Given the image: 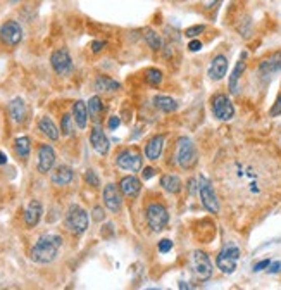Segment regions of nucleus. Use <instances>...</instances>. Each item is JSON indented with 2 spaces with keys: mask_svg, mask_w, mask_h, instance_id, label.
<instances>
[{
  "mask_svg": "<svg viewBox=\"0 0 281 290\" xmlns=\"http://www.w3.org/2000/svg\"><path fill=\"white\" fill-rule=\"evenodd\" d=\"M226 202H238L250 211L276 202L281 190V161L259 145L242 147L218 169Z\"/></svg>",
  "mask_w": 281,
  "mask_h": 290,
  "instance_id": "1",
  "label": "nucleus"
},
{
  "mask_svg": "<svg viewBox=\"0 0 281 290\" xmlns=\"http://www.w3.org/2000/svg\"><path fill=\"white\" fill-rule=\"evenodd\" d=\"M62 245V237L55 235V233H47L38 238V242L29 250V258L31 261L38 264L52 263L57 258V252Z\"/></svg>",
  "mask_w": 281,
  "mask_h": 290,
  "instance_id": "2",
  "label": "nucleus"
},
{
  "mask_svg": "<svg viewBox=\"0 0 281 290\" xmlns=\"http://www.w3.org/2000/svg\"><path fill=\"white\" fill-rule=\"evenodd\" d=\"M176 161L180 164L181 169L188 171V169H193L195 164L198 161V154H197V147L191 142L188 136H180L176 143Z\"/></svg>",
  "mask_w": 281,
  "mask_h": 290,
  "instance_id": "3",
  "label": "nucleus"
},
{
  "mask_svg": "<svg viewBox=\"0 0 281 290\" xmlns=\"http://www.w3.org/2000/svg\"><path fill=\"white\" fill-rule=\"evenodd\" d=\"M88 223H90V220H88L87 211H85L82 206H78V204L69 206V209H67L66 212V218H64V225H66V228L69 230L71 233L82 235V233L87 232Z\"/></svg>",
  "mask_w": 281,
  "mask_h": 290,
  "instance_id": "4",
  "label": "nucleus"
},
{
  "mask_svg": "<svg viewBox=\"0 0 281 290\" xmlns=\"http://www.w3.org/2000/svg\"><path fill=\"white\" fill-rule=\"evenodd\" d=\"M190 270L197 281H207L212 276V264L209 256L202 250H193L190 254Z\"/></svg>",
  "mask_w": 281,
  "mask_h": 290,
  "instance_id": "5",
  "label": "nucleus"
},
{
  "mask_svg": "<svg viewBox=\"0 0 281 290\" xmlns=\"http://www.w3.org/2000/svg\"><path fill=\"white\" fill-rule=\"evenodd\" d=\"M240 247L236 244H233V242H229L223 247V249L219 250L218 254V259H216V264H218V268L223 273H226V275H231L233 271L236 270V264H238V259H240Z\"/></svg>",
  "mask_w": 281,
  "mask_h": 290,
  "instance_id": "6",
  "label": "nucleus"
},
{
  "mask_svg": "<svg viewBox=\"0 0 281 290\" xmlns=\"http://www.w3.org/2000/svg\"><path fill=\"white\" fill-rule=\"evenodd\" d=\"M198 195H200V200H202L204 207L207 209L209 212L212 214H218L219 212V199L216 195V190L212 187V183L207 180L206 176H200L198 178Z\"/></svg>",
  "mask_w": 281,
  "mask_h": 290,
  "instance_id": "7",
  "label": "nucleus"
},
{
  "mask_svg": "<svg viewBox=\"0 0 281 290\" xmlns=\"http://www.w3.org/2000/svg\"><path fill=\"white\" fill-rule=\"evenodd\" d=\"M147 223L154 232H160L168 227L169 212L163 204H150L147 207Z\"/></svg>",
  "mask_w": 281,
  "mask_h": 290,
  "instance_id": "8",
  "label": "nucleus"
},
{
  "mask_svg": "<svg viewBox=\"0 0 281 290\" xmlns=\"http://www.w3.org/2000/svg\"><path fill=\"white\" fill-rule=\"evenodd\" d=\"M142 154H140L136 149H125L121 151L116 157V164L117 168L125 169V171H131V173H136L142 169Z\"/></svg>",
  "mask_w": 281,
  "mask_h": 290,
  "instance_id": "9",
  "label": "nucleus"
},
{
  "mask_svg": "<svg viewBox=\"0 0 281 290\" xmlns=\"http://www.w3.org/2000/svg\"><path fill=\"white\" fill-rule=\"evenodd\" d=\"M23 40V28L18 21L9 19L0 26V42L7 47H16Z\"/></svg>",
  "mask_w": 281,
  "mask_h": 290,
  "instance_id": "10",
  "label": "nucleus"
},
{
  "mask_svg": "<svg viewBox=\"0 0 281 290\" xmlns=\"http://www.w3.org/2000/svg\"><path fill=\"white\" fill-rule=\"evenodd\" d=\"M211 107L212 114L218 119H221V121H229V119L235 116V107H233L229 97L224 95V93H218V95L212 97Z\"/></svg>",
  "mask_w": 281,
  "mask_h": 290,
  "instance_id": "11",
  "label": "nucleus"
},
{
  "mask_svg": "<svg viewBox=\"0 0 281 290\" xmlns=\"http://www.w3.org/2000/svg\"><path fill=\"white\" fill-rule=\"evenodd\" d=\"M50 64H52V69L59 76H67L73 71V59H71L67 49L54 50L52 55H50Z\"/></svg>",
  "mask_w": 281,
  "mask_h": 290,
  "instance_id": "12",
  "label": "nucleus"
},
{
  "mask_svg": "<svg viewBox=\"0 0 281 290\" xmlns=\"http://www.w3.org/2000/svg\"><path fill=\"white\" fill-rule=\"evenodd\" d=\"M55 164V152L50 145L42 143L38 149V171L40 173H49Z\"/></svg>",
  "mask_w": 281,
  "mask_h": 290,
  "instance_id": "13",
  "label": "nucleus"
},
{
  "mask_svg": "<svg viewBox=\"0 0 281 290\" xmlns=\"http://www.w3.org/2000/svg\"><path fill=\"white\" fill-rule=\"evenodd\" d=\"M279 71H281V50L267 55L259 64V72H261V76H266V78H269V76L276 75Z\"/></svg>",
  "mask_w": 281,
  "mask_h": 290,
  "instance_id": "14",
  "label": "nucleus"
},
{
  "mask_svg": "<svg viewBox=\"0 0 281 290\" xmlns=\"http://www.w3.org/2000/svg\"><path fill=\"white\" fill-rule=\"evenodd\" d=\"M119 192L121 190H119L114 183H109V185L104 189V204H105V207L112 212H117L123 206V199H121V194H119Z\"/></svg>",
  "mask_w": 281,
  "mask_h": 290,
  "instance_id": "15",
  "label": "nucleus"
},
{
  "mask_svg": "<svg viewBox=\"0 0 281 290\" xmlns=\"http://www.w3.org/2000/svg\"><path fill=\"white\" fill-rule=\"evenodd\" d=\"M42 214H44V207H42L40 200H31L28 204V207L24 209V225L28 228H33L40 223Z\"/></svg>",
  "mask_w": 281,
  "mask_h": 290,
  "instance_id": "16",
  "label": "nucleus"
},
{
  "mask_svg": "<svg viewBox=\"0 0 281 290\" xmlns=\"http://www.w3.org/2000/svg\"><path fill=\"white\" fill-rule=\"evenodd\" d=\"M90 143L95 149V152H99L100 156H105L109 152V138L105 136L104 130L99 126H95L90 133Z\"/></svg>",
  "mask_w": 281,
  "mask_h": 290,
  "instance_id": "17",
  "label": "nucleus"
},
{
  "mask_svg": "<svg viewBox=\"0 0 281 290\" xmlns=\"http://www.w3.org/2000/svg\"><path fill=\"white\" fill-rule=\"evenodd\" d=\"M119 190H121V194H125L126 197L133 199L140 194V190H142V183H140L138 178L133 176V174H128V176L121 178V182H119Z\"/></svg>",
  "mask_w": 281,
  "mask_h": 290,
  "instance_id": "18",
  "label": "nucleus"
},
{
  "mask_svg": "<svg viewBox=\"0 0 281 290\" xmlns=\"http://www.w3.org/2000/svg\"><path fill=\"white\" fill-rule=\"evenodd\" d=\"M73 176H74L73 169H71L69 166H66V164H61V166H57V168L54 169L50 180H52V183L55 187H66V185H69V183L73 182Z\"/></svg>",
  "mask_w": 281,
  "mask_h": 290,
  "instance_id": "19",
  "label": "nucleus"
},
{
  "mask_svg": "<svg viewBox=\"0 0 281 290\" xmlns=\"http://www.w3.org/2000/svg\"><path fill=\"white\" fill-rule=\"evenodd\" d=\"M226 71H228V59L224 55H216L211 62V67H209V76L216 82L223 80L226 76Z\"/></svg>",
  "mask_w": 281,
  "mask_h": 290,
  "instance_id": "20",
  "label": "nucleus"
},
{
  "mask_svg": "<svg viewBox=\"0 0 281 290\" xmlns=\"http://www.w3.org/2000/svg\"><path fill=\"white\" fill-rule=\"evenodd\" d=\"M163 147H164V135L152 136V138L148 140L147 145H145V156H147V159H150V161L159 159L160 152H163Z\"/></svg>",
  "mask_w": 281,
  "mask_h": 290,
  "instance_id": "21",
  "label": "nucleus"
},
{
  "mask_svg": "<svg viewBox=\"0 0 281 290\" xmlns=\"http://www.w3.org/2000/svg\"><path fill=\"white\" fill-rule=\"evenodd\" d=\"M245 57H247V52L242 54L240 61L236 62L235 69H233L231 75H229V83H228V87H229V92H231V93H236V92H238V82H240L242 75L245 72V67H247Z\"/></svg>",
  "mask_w": 281,
  "mask_h": 290,
  "instance_id": "22",
  "label": "nucleus"
},
{
  "mask_svg": "<svg viewBox=\"0 0 281 290\" xmlns=\"http://www.w3.org/2000/svg\"><path fill=\"white\" fill-rule=\"evenodd\" d=\"M73 118H74V123L79 130H85L87 128V123H88V107L83 100H76L73 104Z\"/></svg>",
  "mask_w": 281,
  "mask_h": 290,
  "instance_id": "23",
  "label": "nucleus"
},
{
  "mask_svg": "<svg viewBox=\"0 0 281 290\" xmlns=\"http://www.w3.org/2000/svg\"><path fill=\"white\" fill-rule=\"evenodd\" d=\"M9 116L14 123H23L26 119V104L23 99H14L9 104Z\"/></svg>",
  "mask_w": 281,
  "mask_h": 290,
  "instance_id": "24",
  "label": "nucleus"
},
{
  "mask_svg": "<svg viewBox=\"0 0 281 290\" xmlns=\"http://www.w3.org/2000/svg\"><path fill=\"white\" fill-rule=\"evenodd\" d=\"M38 130H40L47 138L59 140V128L54 125V121L49 116H44L40 121H38Z\"/></svg>",
  "mask_w": 281,
  "mask_h": 290,
  "instance_id": "25",
  "label": "nucleus"
},
{
  "mask_svg": "<svg viewBox=\"0 0 281 290\" xmlns=\"http://www.w3.org/2000/svg\"><path fill=\"white\" fill-rule=\"evenodd\" d=\"M160 187L169 194H178L181 190V180L174 174H164L160 176Z\"/></svg>",
  "mask_w": 281,
  "mask_h": 290,
  "instance_id": "26",
  "label": "nucleus"
},
{
  "mask_svg": "<svg viewBox=\"0 0 281 290\" xmlns=\"http://www.w3.org/2000/svg\"><path fill=\"white\" fill-rule=\"evenodd\" d=\"M154 104L155 107L163 111V113H174V111L178 109V102L168 95H155Z\"/></svg>",
  "mask_w": 281,
  "mask_h": 290,
  "instance_id": "27",
  "label": "nucleus"
},
{
  "mask_svg": "<svg viewBox=\"0 0 281 290\" xmlns=\"http://www.w3.org/2000/svg\"><path fill=\"white\" fill-rule=\"evenodd\" d=\"M14 151H16V154H18L19 159H23V161L28 159L29 151H31V142H29L28 136H19V138H16Z\"/></svg>",
  "mask_w": 281,
  "mask_h": 290,
  "instance_id": "28",
  "label": "nucleus"
},
{
  "mask_svg": "<svg viewBox=\"0 0 281 290\" xmlns=\"http://www.w3.org/2000/svg\"><path fill=\"white\" fill-rule=\"evenodd\" d=\"M119 88H121V85L114 82V80H110L109 76H99L95 80V90L99 92H116Z\"/></svg>",
  "mask_w": 281,
  "mask_h": 290,
  "instance_id": "29",
  "label": "nucleus"
},
{
  "mask_svg": "<svg viewBox=\"0 0 281 290\" xmlns=\"http://www.w3.org/2000/svg\"><path fill=\"white\" fill-rule=\"evenodd\" d=\"M87 107H88V116H90L95 123H99L100 114H102V111H104V104H102L100 97H97V95L92 97V99L88 100Z\"/></svg>",
  "mask_w": 281,
  "mask_h": 290,
  "instance_id": "30",
  "label": "nucleus"
},
{
  "mask_svg": "<svg viewBox=\"0 0 281 290\" xmlns=\"http://www.w3.org/2000/svg\"><path fill=\"white\" fill-rule=\"evenodd\" d=\"M143 38H145L147 45L150 47V49H154V50H160L164 47L163 37H160L157 31H154V29H150V28H147L145 31H143Z\"/></svg>",
  "mask_w": 281,
  "mask_h": 290,
  "instance_id": "31",
  "label": "nucleus"
},
{
  "mask_svg": "<svg viewBox=\"0 0 281 290\" xmlns=\"http://www.w3.org/2000/svg\"><path fill=\"white\" fill-rule=\"evenodd\" d=\"M145 82L150 85V87H159L160 82H163V72L157 67H148L145 71Z\"/></svg>",
  "mask_w": 281,
  "mask_h": 290,
  "instance_id": "32",
  "label": "nucleus"
},
{
  "mask_svg": "<svg viewBox=\"0 0 281 290\" xmlns=\"http://www.w3.org/2000/svg\"><path fill=\"white\" fill-rule=\"evenodd\" d=\"M61 131H62V135H66V136H71L74 133V118L73 116L64 114L61 119Z\"/></svg>",
  "mask_w": 281,
  "mask_h": 290,
  "instance_id": "33",
  "label": "nucleus"
},
{
  "mask_svg": "<svg viewBox=\"0 0 281 290\" xmlns=\"http://www.w3.org/2000/svg\"><path fill=\"white\" fill-rule=\"evenodd\" d=\"M206 31V24H195V26H190L185 29V37L186 38H197L198 35Z\"/></svg>",
  "mask_w": 281,
  "mask_h": 290,
  "instance_id": "34",
  "label": "nucleus"
},
{
  "mask_svg": "<svg viewBox=\"0 0 281 290\" xmlns=\"http://www.w3.org/2000/svg\"><path fill=\"white\" fill-rule=\"evenodd\" d=\"M85 182H87L88 185H92V187H100V180H99V176H97V173L93 171V169H87V171H85Z\"/></svg>",
  "mask_w": 281,
  "mask_h": 290,
  "instance_id": "35",
  "label": "nucleus"
},
{
  "mask_svg": "<svg viewBox=\"0 0 281 290\" xmlns=\"http://www.w3.org/2000/svg\"><path fill=\"white\" fill-rule=\"evenodd\" d=\"M269 114H271V118H276V116H279V114H281V93L278 95V99H276L274 105L271 107Z\"/></svg>",
  "mask_w": 281,
  "mask_h": 290,
  "instance_id": "36",
  "label": "nucleus"
},
{
  "mask_svg": "<svg viewBox=\"0 0 281 290\" xmlns=\"http://www.w3.org/2000/svg\"><path fill=\"white\" fill-rule=\"evenodd\" d=\"M171 249H173V242L169 240V238H164V240L159 242V252L166 254V252H169Z\"/></svg>",
  "mask_w": 281,
  "mask_h": 290,
  "instance_id": "37",
  "label": "nucleus"
},
{
  "mask_svg": "<svg viewBox=\"0 0 281 290\" xmlns=\"http://www.w3.org/2000/svg\"><path fill=\"white\" fill-rule=\"evenodd\" d=\"M92 214H93V220H95V221H102V220H104V218H105L104 209H102L100 206H95V207H93Z\"/></svg>",
  "mask_w": 281,
  "mask_h": 290,
  "instance_id": "38",
  "label": "nucleus"
},
{
  "mask_svg": "<svg viewBox=\"0 0 281 290\" xmlns=\"http://www.w3.org/2000/svg\"><path fill=\"white\" fill-rule=\"evenodd\" d=\"M202 49V42L197 40V38H191V42L188 44V50L190 52H197V50Z\"/></svg>",
  "mask_w": 281,
  "mask_h": 290,
  "instance_id": "39",
  "label": "nucleus"
},
{
  "mask_svg": "<svg viewBox=\"0 0 281 290\" xmlns=\"http://www.w3.org/2000/svg\"><path fill=\"white\" fill-rule=\"evenodd\" d=\"M119 125H121V119H119L117 116H110L109 118V123H107L109 130H116Z\"/></svg>",
  "mask_w": 281,
  "mask_h": 290,
  "instance_id": "40",
  "label": "nucleus"
},
{
  "mask_svg": "<svg viewBox=\"0 0 281 290\" xmlns=\"http://www.w3.org/2000/svg\"><path fill=\"white\" fill-rule=\"evenodd\" d=\"M154 174H155V169L154 168H143L142 169V178H143V180H150Z\"/></svg>",
  "mask_w": 281,
  "mask_h": 290,
  "instance_id": "41",
  "label": "nucleus"
},
{
  "mask_svg": "<svg viewBox=\"0 0 281 290\" xmlns=\"http://www.w3.org/2000/svg\"><path fill=\"white\" fill-rule=\"evenodd\" d=\"M105 47V42H100V40H95V42H92V52H100L102 49Z\"/></svg>",
  "mask_w": 281,
  "mask_h": 290,
  "instance_id": "42",
  "label": "nucleus"
},
{
  "mask_svg": "<svg viewBox=\"0 0 281 290\" xmlns=\"http://www.w3.org/2000/svg\"><path fill=\"white\" fill-rule=\"evenodd\" d=\"M267 271L269 273H279L281 271V263L279 261H274V263H269V266H267Z\"/></svg>",
  "mask_w": 281,
  "mask_h": 290,
  "instance_id": "43",
  "label": "nucleus"
},
{
  "mask_svg": "<svg viewBox=\"0 0 281 290\" xmlns=\"http://www.w3.org/2000/svg\"><path fill=\"white\" fill-rule=\"evenodd\" d=\"M269 259H264V261H261V263H257L254 266V271H262V270H266L267 266H269Z\"/></svg>",
  "mask_w": 281,
  "mask_h": 290,
  "instance_id": "44",
  "label": "nucleus"
},
{
  "mask_svg": "<svg viewBox=\"0 0 281 290\" xmlns=\"http://www.w3.org/2000/svg\"><path fill=\"white\" fill-rule=\"evenodd\" d=\"M195 187H197V182H195V180H190V182H188V190H190V194H195Z\"/></svg>",
  "mask_w": 281,
  "mask_h": 290,
  "instance_id": "45",
  "label": "nucleus"
},
{
  "mask_svg": "<svg viewBox=\"0 0 281 290\" xmlns=\"http://www.w3.org/2000/svg\"><path fill=\"white\" fill-rule=\"evenodd\" d=\"M7 163V156L4 154L2 151H0V164H6Z\"/></svg>",
  "mask_w": 281,
  "mask_h": 290,
  "instance_id": "46",
  "label": "nucleus"
},
{
  "mask_svg": "<svg viewBox=\"0 0 281 290\" xmlns=\"http://www.w3.org/2000/svg\"><path fill=\"white\" fill-rule=\"evenodd\" d=\"M180 288H190V285H186L185 281H181V283H180Z\"/></svg>",
  "mask_w": 281,
  "mask_h": 290,
  "instance_id": "47",
  "label": "nucleus"
}]
</instances>
